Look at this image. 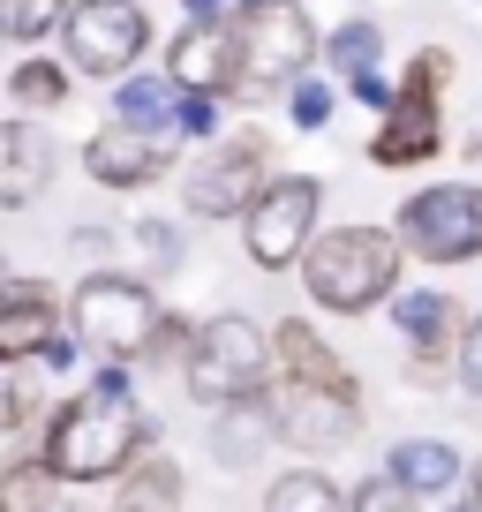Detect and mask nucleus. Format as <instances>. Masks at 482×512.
Masks as SVG:
<instances>
[{
	"label": "nucleus",
	"mask_w": 482,
	"mask_h": 512,
	"mask_svg": "<svg viewBox=\"0 0 482 512\" xmlns=\"http://www.w3.org/2000/svg\"><path fill=\"white\" fill-rule=\"evenodd\" d=\"M467 505H475V512H482V460H475V467H467Z\"/></svg>",
	"instance_id": "obj_37"
},
{
	"label": "nucleus",
	"mask_w": 482,
	"mask_h": 512,
	"mask_svg": "<svg viewBox=\"0 0 482 512\" xmlns=\"http://www.w3.org/2000/svg\"><path fill=\"white\" fill-rule=\"evenodd\" d=\"M272 181H279L272 174V136L241 128V136H219L204 159L181 166V204H189V219H249Z\"/></svg>",
	"instance_id": "obj_6"
},
{
	"label": "nucleus",
	"mask_w": 482,
	"mask_h": 512,
	"mask_svg": "<svg viewBox=\"0 0 482 512\" xmlns=\"http://www.w3.org/2000/svg\"><path fill=\"white\" fill-rule=\"evenodd\" d=\"M31 512H91V505H83V497H61V490H53L46 505H31Z\"/></svg>",
	"instance_id": "obj_36"
},
{
	"label": "nucleus",
	"mask_w": 482,
	"mask_h": 512,
	"mask_svg": "<svg viewBox=\"0 0 482 512\" xmlns=\"http://www.w3.org/2000/svg\"><path fill=\"white\" fill-rule=\"evenodd\" d=\"M174 166V151H166V136H151V128H129V121H106L83 144V174L98 181V189H151V181Z\"/></svg>",
	"instance_id": "obj_12"
},
{
	"label": "nucleus",
	"mask_w": 482,
	"mask_h": 512,
	"mask_svg": "<svg viewBox=\"0 0 482 512\" xmlns=\"http://www.w3.org/2000/svg\"><path fill=\"white\" fill-rule=\"evenodd\" d=\"M151 445H159V422L136 407L129 362H98V377L46 407V430H38V452L61 482H121Z\"/></svg>",
	"instance_id": "obj_1"
},
{
	"label": "nucleus",
	"mask_w": 482,
	"mask_h": 512,
	"mask_svg": "<svg viewBox=\"0 0 482 512\" xmlns=\"http://www.w3.org/2000/svg\"><path fill=\"white\" fill-rule=\"evenodd\" d=\"M174 106H181V83L174 76H129V83H113V121H129V128L166 136V128H174Z\"/></svg>",
	"instance_id": "obj_21"
},
{
	"label": "nucleus",
	"mask_w": 482,
	"mask_h": 512,
	"mask_svg": "<svg viewBox=\"0 0 482 512\" xmlns=\"http://www.w3.org/2000/svg\"><path fill=\"white\" fill-rule=\"evenodd\" d=\"M129 241H136V256H144V272H174L181 264V226L174 219H136Z\"/></svg>",
	"instance_id": "obj_25"
},
{
	"label": "nucleus",
	"mask_w": 482,
	"mask_h": 512,
	"mask_svg": "<svg viewBox=\"0 0 482 512\" xmlns=\"http://www.w3.org/2000/svg\"><path fill=\"white\" fill-rule=\"evenodd\" d=\"M415 505L422 497L400 475H370V482H354V497H347V512H415Z\"/></svg>",
	"instance_id": "obj_26"
},
{
	"label": "nucleus",
	"mask_w": 482,
	"mask_h": 512,
	"mask_svg": "<svg viewBox=\"0 0 482 512\" xmlns=\"http://www.w3.org/2000/svg\"><path fill=\"white\" fill-rule=\"evenodd\" d=\"M272 384H279V354H272V332L257 317H241V309L204 317L196 354L181 369V392L196 407H241V400H264Z\"/></svg>",
	"instance_id": "obj_3"
},
{
	"label": "nucleus",
	"mask_w": 482,
	"mask_h": 512,
	"mask_svg": "<svg viewBox=\"0 0 482 512\" xmlns=\"http://www.w3.org/2000/svg\"><path fill=\"white\" fill-rule=\"evenodd\" d=\"M249 8H272V0H234V16H249Z\"/></svg>",
	"instance_id": "obj_38"
},
{
	"label": "nucleus",
	"mask_w": 482,
	"mask_h": 512,
	"mask_svg": "<svg viewBox=\"0 0 482 512\" xmlns=\"http://www.w3.org/2000/svg\"><path fill=\"white\" fill-rule=\"evenodd\" d=\"M400 264H407L400 226H370V219L324 226L302 264V287L324 317H370V309L400 302Z\"/></svg>",
	"instance_id": "obj_2"
},
{
	"label": "nucleus",
	"mask_w": 482,
	"mask_h": 512,
	"mask_svg": "<svg viewBox=\"0 0 482 512\" xmlns=\"http://www.w3.org/2000/svg\"><path fill=\"white\" fill-rule=\"evenodd\" d=\"M151 46V16L144 0H76L61 23V53L76 76H98V83H129L136 61Z\"/></svg>",
	"instance_id": "obj_8"
},
{
	"label": "nucleus",
	"mask_w": 482,
	"mask_h": 512,
	"mask_svg": "<svg viewBox=\"0 0 482 512\" xmlns=\"http://www.w3.org/2000/svg\"><path fill=\"white\" fill-rule=\"evenodd\" d=\"M272 354H279V377H287V384H354L347 354H339L317 324H302V317L272 324Z\"/></svg>",
	"instance_id": "obj_16"
},
{
	"label": "nucleus",
	"mask_w": 482,
	"mask_h": 512,
	"mask_svg": "<svg viewBox=\"0 0 482 512\" xmlns=\"http://www.w3.org/2000/svg\"><path fill=\"white\" fill-rule=\"evenodd\" d=\"M68 8H76V0H0V31L16 38V46H31L53 23H68Z\"/></svg>",
	"instance_id": "obj_24"
},
{
	"label": "nucleus",
	"mask_w": 482,
	"mask_h": 512,
	"mask_svg": "<svg viewBox=\"0 0 482 512\" xmlns=\"http://www.w3.org/2000/svg\"><path fill=\"white\" fill-rule=\"evenodd\" d=\"M317 61H324V38L302 0H272V8L234 16V98L241 106L294 91L302 76H317Z\"/></svg>",
	"instance_id": "obj_4"
},
{
	"label": "nucleus",
	"mask_w": 482,
	"mask_h": 512,
	"mask_svg": "<svg viewBox=\"0 0 482 512\" xmlns=\"http://www.w3.org/2000/svg\"><path fill=\"white\" fill-rule=\"evenodd\" d=\"M467 151H475V159H482V128H475V144H467Z\"/></svg>",
	"instance_id": "obj_39"
},
{
	"label": "nucleus",
	"mask_w": 482,
	"mask_h": 512,
	"mask_svg": "<svg viewBox=\"0 0 482 512\" xmlns=\"http://www.w3.org/2000/svg\"><path fill=\"white\" fill-rule=\"evenodd\" d=\"M445 151V128H437V98L430 91H400V106L377 121V136H370V166H422V159H437Z\"/></svg>",
	"instance_id": "obj_14"
},
{
	"label": "nucleus",
	"mask_w": 482,
	"mask_h": 512,
	"mask_svg": "<svg viewBox=\"0 0 482 512\" xmlns=\"http://www.w3.org/2000/svg\"><path fill=\"white\" fill-rule=\"evenodd\" d=\"M264 512H347V497H339V482L324 475L317 460H294V467H279V475H272Z\"/></svg>",
	"instance_id": "obj_20"
},
{
	"label": "nucleus",
	"mask_w": 482,
	"mask_h": 512,
	"mask_svg": "<svg viewBox=\"0 0 482 512\" xmlns=\"http://www.w3.org/2000/svg\"><path fill=\"white\" fill-rule=\"evenodd\" d=\"M272 437H279L272 392H264V400H241V407H219V422H211V460L219 467H249Z\"/></svg>",
	"instance_id": "obj_17"
},
{
	"label": "nucleus",
	"mask_w": 482,
	"mask_h": 512,
	"mask_svg": "<svg viewBox=\"0 0 482 512\" xmlns=\"http://www.w3.org/2000/svg\"><path fill=\"white\" fill-rule=\"evenodd\" d=\"M385 475H400L415 497H452V482H467V467H460V452H452L445 437H400Z\"/></svg>",
	"instance_id": "obj_18"
},
{
	"label": "nucleus",
	"mask_w": 482,
	"mask_h": 512,
	"mask_svg": "<svg viewBox=\"0 0 482 512\" xmlns=\"http://www.w3.org/2000/svg\"><path fill=\"white\" fill-rule=\"evenodd\" d=\"M113 241H121V234H113V226H91V219H83L76 234H68V249H76L83 264H98V272H106V256H113Z\"/></svg>",
	"instance_id": "obj_33"
},
{
	"label": "nucleus",
	"mask_w": 482,
	"mask_h": 512,
	"mask_svg": "<svg viewBox=\"0 0 482 512\" xmlns=\"http://www.w3.org/2000/svg\"><path fill=\"white\" fill-rule=\"evenodd\" d=\"M460 384L482 400V309H467V332H460Z\"/></svg>",
	"instance_id": "obj_31"
},
{
	"label": "nucleus",
	"mask_w": 482,
	"mask_h": 512,
	"mask_svg": "<svg viewBox=\"0 0 482 512\" xmlns=\"http://www.w3.org/2000/svg\"><path fill=\"white\" fill-rule=\"evenodd\" d=\"M377 61H385V31H377L370 16H354V23H339V31L324 38V68H332L339 83H354V76H370Z\"/></svg>",
	"instance_id": "obj_22"
},
{
	"label": "nucleus",
	"mask_w": 482,
	"mask_h": 512,
	"mask_svg": "<svg viewBox=\"0 0 482 512\" xmlns=\"http://www.w3.org/2000/svg\"><path fill=\"white\" fill-rule=\"evenodd\" d=\"M324 181L317 174H279L272 189L257 196V211L241 219V241H249V264L257 272H294V264H309V249H317L324 234Z\"/></svg>",
	"instance_id": "obj_7"
},
{
	"label": "nucleus",
	"mask_w": 482,
	"mask_h": 512,
	"mask_svg": "<svg viewBox=\"0 0 482 512\" xmlns=\"http://www.w3.org/2000/svg\"><path fill=\"white\" fill-rule=\"evenodd\" d=\"M219 98H204V91H181V106H174V136H189V144H219Z\"/></svg>",
	"instance_id": "obj_29"
},
{
	"label": "nucleus",
	"mask_w": 482,
	"mask_h": 512,
	"mask_svg": "<svg viewBox=\"0 0 482 512\" xmlns=\"http://www.w3.org/2000/svg\"><path fill=\"white\" fill-rule=\"evenodd\" d=\"M445 83H452V53H445V46H422L415 61H407L400 91H430V98H445Z\"/></svg>",
	"instance_id": "obj_30"
},
{
	"label": "nucleus",
	"mask_w": 482,
	"mask_h": 512,
	"mask_svg": "<svg viewBox=\"0 0 482 512\" xmlns=\"http://www.w3.org/2000/svg\"><path fill=\"white\" fill-rule=\"evenodd\" d=\"M61 294L46 287V279H0V309H53Z\"/></svg>",
	"instance_id": "obj_32"
},
{
	"label": "nucleus",
	"mask_w": 482,
	"mask_h": 512,
	"mask_svg": "<svg viewBox=\"0 0 482 512\" xmlns=\"http://www.w3.org/2000/svg\"><path fill=\"white\" fill-rule=\"evenodd\" d=\"M392 324H400V339H407V384H422V392L460 384V332H467L460 294L407 287L400 302H392Z\"/></svg>",
	"instance_id": "obj_10"
},
{
	"label": "nucleus",
	"mask_w": 482,
	"mask_h": 512,
	"mask_svg": "<svg viewBox=\"0 0 482 512\" xmlns=\"http://www.w3.org/2000/svg\"><path fill=\"white\" fill-rule=\"evenodd\" d=\"M189 23H234V0H181Z\"/></svg>",
	"instance_id": "obj_35"
},
{
	"label": "nucleus",
	"mask_w": 482,
	"mask_h": 512,
	"mask_svg": "<svg viewBox=\"0 0 482 512\" xmlns=\"http://www.w3.org/2000/svg\"><path fill=\"white\" fill-rule=\"evenodd\" d=\"M0 415H8V422H0L8 437H23L31 422H46V415H38V400H31V377H23V362H8V377H0Z\"/></svg>",
	"instance_id": "obj_27"
},
{
	"label": "nucleus",
	"mask_w": 482,
	"mask_h": 512,
	"mask_svg": "<svg viewBox=\"0 0 482 512\" xmlns=\"http://www.w3.org/2000/svg\"><path fill=\"white\" fill-rule=\"evenodd\" d=\"M279 407V445H294L302 460H324V452H347L362 437V384H272Z\"/></svg>",
	"instance_id": "obj_11"
},
{
	"label": "nucleus",
	"mask_w": 482,
	"mask_h": 512,
	"mask_svg": "<svg viewBox=\"0 0 482 512\" xmlns=\"http://www.w3.org/2000/svg\"><path fill=\"white\" fill-rule=\"evenodd\" d=\"M189 505V475L166 452H144L129 475L113 482V512H181Z\"/></svg>",
	"instance_id": "obj_19"
},
{
	"label": "nucleus",
	"mask_w": 482,
	"mask_h": 512,
	"mask_svg": "<svg viewBox=\"0 0 482 512\" xmlns=\"http://www.w3.org/2000/svg\"><path fill=\"white\" fill-rule=\"evenodd\" d=\"M332 98H339V83H332V76H302V83L287 91L294 128H324V121H332Z\"/></svg>",
	"instance_id": "obj_28"
},
{
	"label": "nucleus",
	"mask_w": 482,
	"mask_h": 512,
	"mask_svg": "<svg viewBox=\"0 0 482 512\" xmlns=\"http://www.w3.org/2000/svg\"><path fill=\"white\" fill-rule=\"evenodd\" d=\"M68 324H76V339L98 362H144L159 324H166V302L136 272H83L76 302H68Z\"/></svg>",
	"instance_id": "obj_5"
},
{
	"label": "nucleus",
	"mask_w": 482,
	"mask_h": 512,
	"mask_svg": "<svg viewBox=\"0 0 482 512\" xmlns=\"http://www.w3.org/2000/svg\"><path fill=\"white\" fill-rule=\"evenodd\" d=\"M400 241L422 264H475L482 256V181H430L400 204Z\"/></svg>",
	"instance_id": "obj_9"
},
{
	"label": "nucleus",
	"mask_w": 482,
	"mask_h": 512,
	"mask_svg": "<svg viewBox=\"0 0 482 512\" xmlns=\"http://www.w3.org/2000/svg\"><path fill=\"white\" fill-rule=\"evenodd\" d=\"M46 174H53V144L38 136V121L31 113L0 121V204L23 211L38 189H46Z\"/></svg>",
	"instance_id": "obj_15"
},
{
	"label": "nucleus",
	"mask_w": 482,
	"mask_h": 512,
	"mask_svg": "<svg viewBox=\"0 0 482 512\" xmlns=\"http://www.w3.org/2000/svg\"><path fill=\"white\" fill-rule=\"evenodd\" d=\"M166 76H174L181 91L234 98V23H189V31H174V46H166Z\"/></svg>",
	"instance_id": "obj_13"
},
{
	"label": "nucleus",
	"mask_w": 482,
	"mask_h": 512,
	"mask_svg": "<svg viewBox=\"0 0 482 512\" xmlns=\"http://www.w3.org/2000/svg\"><path fill=\"white\" fill-rule=\"evenodd\" d=\"M8 106L16 113H61L68 106V68L61 61H16L8 68Z\"/></svg>",
	"instance_id": "obj_23"
},
{
	"label": "nucleus",
	"mask_w": 482,
	"mask_h": 512,
	"mask_svg": "<svg viewBox=\"0 0 482 512\" xmlns=\"http://www.w3.org/2000/svg\"><path fill=\"white\" fill-rule=\"evenodd\" d=\"M347 91L362 98V106H377V113H392V106H400V83H385V68H370V76H354Z\"/></svg>",
	"instance_id": "obj_34"
}]
</instances>
